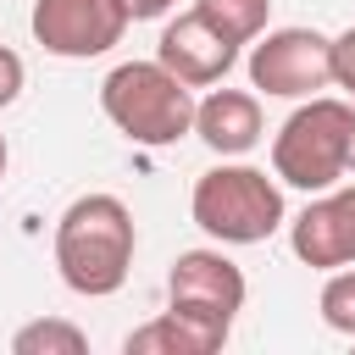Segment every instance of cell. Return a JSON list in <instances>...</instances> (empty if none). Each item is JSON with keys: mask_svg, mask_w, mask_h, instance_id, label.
I'll return each instance as SVG.
<instances>
[{"mask_svg": "<svg viewBox=\"0 0 355 355\" xmlns=\"http://www.w3.org/2000/svg\"><path fill=\"white\" fill-rule=\"evenodd\" d=\"M333 83L344 89V100H355V28L333 39Z\"/></svg>", "mask_w": 355, "mask_h": 355, "instance_id": "9a60e30c", "label": "cell"}, {"mask_svg": "<svg viewBox=\"0 0 355 355\" xmlns=\"http://www.w3.org/2000/svg\"><path fill=\"white\" fill-rule=\"evenodd\" d=\"M6 166H11V144H6V133H0V178H6Z\"/></svg>", "mask_w": 355, "mask_h": 355, "instance_id": "ac0fdd59", "label": "cell"}, {"mask_svg": "<svg viewBox=\"0 0 355 355\" xmlns=\"http://www.w3.org/2000/svg\"><path fill=\"white\" fill-rule=\"evenodd\" d=\"M28 28H33V44H44L50 55L89 61V55H105L111 44H122L128 11L116 0H33Z\"/></svg>", "mask_w": 355, "mask_h": 355, "instance_id": "52a82bcc", "label": "cell"}, {"mask_svg": "<svg viewBox=\"0 0 355 355\" xmlns=\"http://www.w3.org/2000/svg\"><path fill=\"white\" fill-rule=\"evenodd\" d=\"M100 111L128 144H144V150H161V144H178L183 133H194V89L183 78H172L161 61L111 67L100 83Z\"/></svg>", "mask_w": 355, "mask_h": 355, "instance_id": "277c9868", "label": "cell"}, {"mask_svg": "<svg viewBox=\"0 0 355 355\" xmlns=\"http://www.w3.org/2000/svg\"><path fill=\"white\" fill-rule=\"evenodd\" d=\"M244 294H250V283H244L239 261L222 255V244L183 250L172 261V272H166V305L205 322V327H216V333H233V322L244 311Z\"/></svg>", "mask_w": 355, "mask_h": 355, "instance_id": "8992f818", "label": "cell"}, {"mask_svg": "<svg viewBox=\"0 0 355 355\" xmlns=\"http://www.w3.org/2000/svg\"><path fill=\"white\" fill-rule=\"evenodd\" d=\"M50 250H55V272L72 294L105 300L133 272V250H139L133 211L116 194H78L55 216V244Z\"/></svg>", "mask_w": 355, "mask_h": 355, "instance_id": "6da1fadb", "label": "cell"}, {"mask_svg": "<svg viewBox=\"0 0 355 355\" xmlns=\"http://www.w3.org/2000/svg\"><path fill=\"white\" fill-rule=\"evenodd\" d=\"M116 6L128 11V22H155V17H172L178 0H116Z\"/></svg>", "mask_w": 355, "mask_h": 355, "instance_id": "e0dca14e", "label": "cell"}, {"mask_svg": "<svg viewBox=\"0 0 355 355\" xmlns=\"http://www.w3.org/2000/svg\"><path fill=\"white\" fill-rule=\"evenodd\" d=\"M322 322L344 338H355V266H333L327 283H322V300H316Z\"/></svg>", "mask_w": 355, "mask_h": 355, "instance_id": "5bb4252c", "label": "cell"}, {"mask_svg": "<svg viewBox=\"0 0 355 355\" xmlns=\"http://www.w3.org/2000/svg\"><path fill=\"white\" fill-rule=\"evenodd\" d=\"M22 83H28V67H22V55H17L11 44H0V111H6V105H17Z\"/></svg>", "mask_w": 355, "mask_h": 355, "instance_id": "2e32d148", "label": "cell"}, {"mask_svg": "<svg viewBox=\"0 0 355 355\" xmlns=\"http://www.w3.org/2000/svg\"><path fill=\"white\" fill-rule=\"evenodd\" d=\"M333 83V39L316 28H266L250 39V89L272 100H305Z\"/></svg>", "mask_w": 355, "mask_h": 355, "instance_id": "5b68a950", "label": "cell"}, {"mask_svg": "<svg viewBox=\"0 0 355 355\" xmlns=\"http://www.w3.org/2000/svg\"><path fill=\"white\" fill-rule=\"evenodd\" d=\"M288 250L316 266V272H333V266H355V183L349 189H322L294 222H288Z\"/></svg>", "mask_w": 355, "mask_h": 355, "instance_id": "ba28073f", "label": "cell"}, {"mask_svg": "<svg viewBox=\"0 0 355 355\" xmlns=\"http://www.w3.org/2000/svg\"><path fill=\"white\" fill-rule=\"evenodd\" d=\"M83 349H89V333L61 316H39L11 333V355H83Z\"/></svg>", "mask_w": 355, "mask_h": 355, "instance_id": "4fadbf2b", "label": "cell"}, {"mask_svg": "<svg viewBox=\"0 0 355 355\" xmlns=\"http://www.w3.org/2000/svg\"><path fill=\"white\" fill-rule=\"evenodd\" d=\"M155 61H161L172 78H183L189 89H211V83H222V78L233 72L239 44H227L200 11H178V17L161 28V39H155Z\"/></svg>", "mask_w": 355, "mask_h": 355, "instance_id": "9c48e42d", "label": "cell"}, {"mask_svg": "<svg viewBox=\"0 0 355 355\" xmlns=\"http://www.w3.org/2000/svg\"><path fill=\"white\" fill-rule=\"evenodd\" d=\"M222 344H227V333H216V327H205V322H194L172 305L122 338L128 355H216Z\"/></svg>", "mask_w": 355, "mask_h": 355, "instance_id": "8fae6325", "label": "cell"}, {"mask_svg": "<svg viewBox=\"0 0 355 355\" xmlns=\"http://www.w3.org/2000/svg\"><path fill=\"white\" fill-rule=\"evenodd\" d=\"M194 139L211 155H250L266 139L261 94H250V89H211L205 100H194Z\"/></svg>", "mask_w": 355, "mask_h": 355, "instance_id": "30bf717a", "label": "cell"}, {"mask_svg": "<svg viewBox=\"0 0 355 355\" xmlns=\"http://www.w3.org/2000/svg\"><path fill=\"white\" fill-rule=\"evenodd\" d=\"M189 216L211 244L227 250V244H266L288 222V205H283V183L277 178H266L250 161L222 155L211 172L194 178Z\"/></svg>", "mask_w": 355, "mask_h": 355, "instance_id": "7a4b0ae2", "label": "cell"}, {"mask_svg": "<svg viewBox=\"0 0 355 355\" xmlns=\"http://www.w3.org/2000/svg\"><path fill=\"white\" fill-rule=\"evenodd\" d=\"M194 11L227 39V44H250L255 33H266V17H272V0H194Z\"/></svg>", "mask_w": 355, "mask_h": 355, "instance_id": "7c38bea8", "label": "cell"}, {"mask_svg": "<svg viewBox=\"0 0 355 355\" xmlns=\"http://www.w3.org/2000/svg\"><path fill=\"white\" fill-rule=\"evenodd\" d=\"M349 105H355V100H349ZM349 172H355V139H349Z\"/></svg>", "mask_w": 355, "mask_h": 355, "instance_id": "d6986e66", "label": "cell"}, {"mask_svg": "<svg viewBox=\"0 0 355 355\" xmlns=\"http://www.w3.org/2000/svg\"><path fill=\"white\" fill-rule=\"evenodd\" d=\"M349 139H355V105L338 94H305L272 133V178L322 194L349 178Z\"/></svg>", "mask_w": 355, "mask_h": 355, "instance_id": "3957f363", "label": "cell"}]
</instances>
